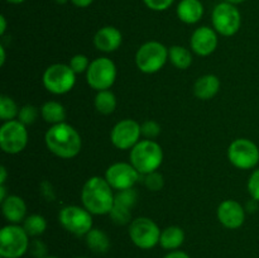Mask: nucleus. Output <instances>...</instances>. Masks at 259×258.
Masks as SVG:
<instances>
[{"label":"nucleus","mask_w":259,"mask_h":258,"mask_svg":"<svg viewBox=\"0 0 259 258\" xmlns=\"http://www.w3.org/2000/svg\"><path fill=\"white\" fill-rule=\"evenodd\" d=\"M81 201L82 206L93 215H109L115 202L114 189L105 177L93 176L83 184Z\"/></svg>","instance_id":"f257e3e1"},{"label":"nucleus","mask_w":259,"mask_h":258,"mask_svg":"<svg viewBox=\"0 0 259 258\" xmlns=\"http://www.w3.org/2000/svg\"><path fill=\"white\" fill-rule=\"evenodd\" d=\"M48 151L63 159H70L81 152L82 139L80 133L66 121L51 126L45 136Z\"/></svg>","instance_id":"f03ea898"},{"label":"nucleus","mask_w":259,"mask_h":258,"mask_svg":"<svg viewBox=\"0 0 259 258\" xmlns=\"http://www.w3.org/2000/svg\"><path fill=\"white\" fill-rule=\"evenodd\" d=\"M131 163L141 175L157 171L163 162V149L152 139H142L131 149Z\"/></svg>","instance_id":"7ed1b4c3"},{"label":"nucleus","mask_w":259,"mask_h":258,"mask_svg":"<svg viewBox=\"0 0 259 258\" xmlns=\"http://www.w3.org/2000/svg\"><path fill=\"white\" fill-rule=\"evenodd\" d=\"M29 235L19 224H8L0 230V257L20 258L29 250Z\"/></svg>","instance_id":"20e7f679"},{"label":"nucleus","mask_w":259,"mask_h":258,"mask_svg":"<svg viewBox=\"0 0 259 258\" xmlns=\"http://www.w3.org/2000/svg\"><path fill=\"white\" fill-rule=\"evenodd\" d=\"M168 61V48L161 42L149 40L143 43L136 53V65L143 73H156Z\"/></svg>","instance_id":"39448f33"},{"label":"nucleus","mask_w":259,"mask_h":258,"mask_svg":"<svg viewBox=\"0 0 259 258\" xmlns=\"http://www.w3.org/2000/svg\"><path fill=\"white\" fill-rule=\"evenodd\" d=\"M42 80L46 90L55 95H63L70 93L75 86L76 73L70 65L53 63L46 68Z\"/></svg>","instance_id":"423d86ee"},{"label":"nucleus","mask_w":259,"mask_h":258,"mask_svg":"<svg viewBox=\"0 0 259 258\" xmlns=\"http://www.w3.org/2000/svg\"><path fill=\"white\" fill-rule=\"evenodd\" d=\"M116 66L108 57H98L91 61L86 71V81L91 89L96 91L109 90L116 80Z\"/></svg>","instance_id":"0eeeda50"},{"label":"nucleus","mask_w":259,"mask_h":258,"mask_svg":"<svg viewBox=\"0 0 259 258\" xmlns=\"http://www.w3.org/2000/svg\"><path fill=\"white\" fill-rule=\"evenodd\" d=\"M58 220L63 229L76 237H85L93 229V214L83 206L68 205L62 207Z\"/></svg>","instance_id":"6e6552de"},{"label":"nucleus","mask_w":259,"mask_h":258,"mask_svg":"<svg viewBox=\"0 0 259 258\" xmlns=\"http://www.w3.org/2000/svg\"><path fill=\"white\" fill-rule=\"evenodd\" d=\"M161 232L157 223L146 217L132 220L128 229L131 240L141 249H152L159 244Z\"/></svg>","instance_id":"1a4fd4ad"},{"label":"nucleus","mask_w":259,"mask_h":258,"mask_svg":"<svg viewBox=\"0 0 259 258\" xmlns=\"http://www.w3.org/2000/svg\"><path fill=\"white\" fill-rule=\"evenodd\" d=\"M211 22L217 33L224 37H232L240 29L242 15L234 4L223 2L219 3L212 10Z\"/></svg>","instance_id":"9d476101"},{"label":"nucleus","mask_w":259,"mask_h":258,"mask_svg":"<svg viewBox=\"0 0 259 258\" xmlns=\"http://www.w3.org/2000/svg\"><path fill=\"white\" fill-rule=\"evenodd\" d=\"M228 158L234 167L239 169H252L259 162V148L248 138H238L228 148Z\"/></svg>","instance_id":"9b49d317"},{"label":"nucleus","mask_w":259,"mask_h":258,"mask_svg":"<svg viewBox=\"0 0 259 258\" xmlns=\"http://www.w3.org/2000/svg\"><path fill=\"white\" fill-rule=\"evenodd\" d=\"M28 131L27 125L18 119L4 121L0 126V147L8 154H18L27 147Z\"/></svg>","instance_id":"f8f14e48"},{"label":"nucleus","mask_w":259,"mask_h":258,"mask_svg":"<svg viewBox=\"0 0 259 258\" xmlns=\"http://www.w3.org/2000/svg\"><path fill=\"white\" fill-rule=\"evenodd\" d=\"M142 176L143 175L139 174L131 162H116L109 166L105 172V180L116 191L132 189Z\"/></svg>","instance_id":"ddd939ff"},{"label":"nucleus","mask_w":259,"mask_h":258,"mask_svg":"<svg viewBox=\"0 0 259 258\" xmlns=\"http://www.w3.org/2000/svg\"><path fill=\"white\" fill-rule=\"evenodd\" d=\"M141 124L133 119H123L113 126L110 141L115 148L125 151L132 149L141 141Z\"/></svg>","instance_id":"4468645a"},{"label":"nucleus","mask_w":259,"mask_h":258,"mask_svg":"<svg viewBox=\"0 0 259 258\" xmlns=\"http://www.w3.org/2000/svg\"><path fill=\"white\" fill-rule=\"evenodd\" d=\"M218 220L228 229H238L245 222V207L235 200H224L218 206Z\"/></svg>","instance_id":"2eb2a0df"},{"label":"nucleus","mask_w":259,"mask_h":258,"mask_svg":"<svg viewBox=\"0 0 259 258\" xmlns=\"http://www.w3.org/2000/svg\"><path fill=\"white\" fill-rule=\"evenodd\" d=\"M190 47L197 56L206 57L215 52L218 47V33L214 28L204 25L195 29L190 38Z\"/></svg>","instance_id":"dca6fc26"},{"label":"nucleus","mask_w":259,"mask_h":258,"mask_svg":"<svg viewBox=\"0 0 259 258\" xmlns=\"http://www.w3.org/2000/svg\"><path fill=\"white\" fill-rule=\"evenodd\" d=\"M123 42V34L118 28L106 25L100 28L94 35V45L99 51L105 53L115 52Z\"/></svg>","instance_id":"f3484780"},{"label":"nucleus","mask_w":259,"mask_h":258,"mask_svg":"<svg viewBox=\"0 0 259 258\" xmlns=\"http://www.w3.org/2000/svg\"><path fill=\"white\" fill-rule=\"evenodd\" d=\"M2 211L9 224H20L27 218V205L18 195H9L2 201Z\"/></svg>","instance_id":"a211bd4d"},{"label":"nucleus","mask_w":259,"mask_h":258,"mask_svg":"<svg viewBox=\"0 0 259 258\" xmlns=\"http://www.w3.org/2000/svg\"><path fill=\"white\" fill-rule=\"evenodd\" d=\"M177 17L185 24H195L204 15V5L200 0H181L177 5Z\"/></svg>","instance_id":"6ab92c4d"},{"label":"nucleus","mask_w":259,"mask_h":258,"mask_svg":"<svg viewBox=\"0 0 259 258\" xmlns=\"http://www.w3.org/2000/svg\"><path fill=\"white\" fill-rule=\"evenodd\" d=\"M220 80L218 76L207 73L200 76L194 83V94L200 100H210L214 98L220 90Z\"/></svg>","instance_id":"aec40b11"},{"label":"nucleus","mask_w":259,"mask_h":258,"mask_svg":"<svg viewBox=\"0 0 259 258\" xmlns=\"http://www.w3.org/2000/svg\"><path fill=\"white\" fill-rule=\"evenodd\" d=\"M185 242V232L181 227L171 225L161 232L159 245L166 250H177Z\"/></svg>","instance_id":"412c9836"},{"label":"nucleus","mask_w":259,"mask_h":258,"mask_svg":"<svg viewBox=\"0 0 259 258\" xmlns=\"http://www.w3.org/2000/svg\"><path fill=\"white\" fill-rule=\"evenodd\" d=\"M85 240L89 249L93 250L94 253H98V254H104L110 249V238L104 230L98 229V228H93L85 235Z\"/></svg>","instance_id":"4be33fe9"},{"label":"nucleus","mask_w":259,"mask_h":258,"mask_svg":"<svg viewBox=\"0 0 259 258\" xmlns=\"http://www.w3.org/2000/svg\"><path fill=\"white\" fill-rule=\"evenodd\" d=\"M40 116L48 124H60L66 120V109L61 103L55 100L46 101L40 108Z\"/></svg>","instance_id":"5701e85b"},{"label":"nucleus","mask_w":259,"mask_h":258,"mask_svg":"<svg viewBox=\"0 0 259 258\" xmlns=\"http://www.w3.org/2000/svg\"><path fill=\"white\" fill-rule=\"evenodd\" d=\"M168 60L179 70H187L192 65V53L189 48L175 45L168 48Z\"/></svg>","instance_id":"b1692460"},{"label":"nucleus","mask_w":259,"mask_h":258,"mask_svg":"<svg viewBox=\"0 0 259 258\" xmlns=\"http://www.w3.org/2000/svg\"><path fill=\"white\" fill-rule=\"evenodd\" d=\"M95 109L103 115H109L116 109V96L113 91L103 90L98 91L95 96Z\"/></svg>","instance_id":"393cba45"},{"label":"nucleus","mask_w":259,"mask_h":258,"mask_svg":"<svg viewBox=\"0 0 259 258\" xmlns=\"http://www.w3.org/2000/svg\"><path fill=\"white\" fill-rule=\"evenodd\" d=\"M22 227L29 237H39L47 229V220L39 214H30L25 218Z\"/></svg>","instance_id":"a878e982"},{"label":"nucleus","mask_w":259,"mask_h":258,"mask_svg":"<svg viewBox=\"0 0 259 258\" xmlns=\"http://www.w3.org/2000/svg\"><path fill=\"white\" fill-rule=\"evenodd\" d=\"M18 114H19V108H18L17 103L10 96H0V119L3 120V123L14 120L15 118H18Z\"/></svg>","instance_id":"bb28decb"},{"label":"nucleus","mask_w":259,"mask_h":258,"mask_svg":"<svg viewBox=\"0 0 259 258\" xmlns=\"http://www.w3.org/2000/svg\"><path fill=\"white\" fill-rule=\"evenodd\" d=\"M137 201H138V192H137V190L134 187H132V189L116 191L115 202L114 204L132 210L136 206Z\"/></svg>","instance_id":"cd10ccee"},{"label":"nucleus","mask_w":259,"mask_h":258,"mask_svg":"<svg viewBox=\"0 0 259 258\" xmlns=\"http://www.w3.org/2000/svg\"><path fill=\"white\" fill-rule=\"evenodd\" d=\"M39 114L40 110H38V108H35L34 105H30V104H27V105H23L19 109V114H18L17 119L24 125H30V124L35 123Z\"/></svg>","instance_id":"c85d7f7f"},{"label":"nucleus","mask_w":259,"mask_h":258,"mask_svg":"<svg viewBox=\"0 0 259 258\" xmlns=\"http://www.w3.org/2000/svg\"><path fill=\"white\" fill-rule=\"evenodd\" d=\"M109 217H110L111 220H113V222L115 223V224H118V225L131 224V222H132V210L114 204V206H113V209H111Z\"/></svg>","instance_id":"c756f323"},{"label":"nucleus","mask_w":259,"mask_h":258,"mask_svg":"<svg viewBox=\"0 0 259 258\" xmlns=\"http://www.w3.org/2000/svg\"><path fill=\"white\" fill-rule=\"evenodd\" d=\"M143 182L149 191H159L164 185V179L158 171L143 175Z\"/></svg>","instance_id":"7c9ffc66"},{"label":"nucleus","mask_w":259,"mask_h":258,"mask_svg":"<svg viewBox=\"0 0 259 258\" xmlns=\"http://www.w3.org/2000/svg\"><path fill=\"white\" fill-rule=\"evenodd\" d=\"M141 131H142V136L144 137L146 139H152L153 141L154 138L161 134V125L157 123L156 120H146L144 123L141 124Z\"/></svg>","instance_id":"2f4dec72"},{"label":"nucleus","mask_w":259,"mask_h":258,"mask_svg":"<svg viewBox=\"0 0 259 258\" xmlns=\"http://www.w3.org/2000/svg\"><path fill=\"white\" fill-rule=\"evenodd\" d=\"M90 61H89L88 56L85 55H81V53H78V55H75L71 57L70 60V67L72 68L73 72L77 75V73H83L88 71L89 66H90Z\"/></svg>","instance_id":"473e14b6"},{"label":"nucleus","mask_w":259,"mask_h":258,"mask_svg":"<svg viewBox=\"0 0 259 258\" xmlns=\"http://www.w3.org/2000/svg\"><path fill=\"white\" fill-rule=\"evenodd\" d=\"M28 252H29L34 258L48 257L47 245H46V243L40 239H33L32 242H30L29 250H28Z\"/></svg>","instance_id":"72a5a7b5"},{"label":"nucleus","mask_w":259,"mask_h":258,"mask_svg":"<svg viewBox=\"0 0 259 258\" xmlns=\"http://www.w3.org/2000/svg\"><path fill=\"white\" fill-rule=\"evenodd\" d=\"M248 192H249L250 197L255 201L259 202V168L254 169L252 172V175L249 176V180H248L247 184Z\"/></svg>","instance_id":"f704fd0d"},{"label":"nucleus","mask_w":259,"mask_h":258,"mask_svg":"<svg viewBox=\"0 0 259 258\" xmlns=\"http://www.w3.org/2000/svg\"><path fill=\"white\" fill-rule=\"evenodd\" d=\"M143 3L151 10H154V12H163V10H167L174 4L175 0H143Z\"/></svg>","instance_id":"c9c22d12"},{"label":"nucleus","mask_w":259,"mask_h":258,"mask_svg":"<svg viewBox=\"0 0 259 258\" xmlns=\"http://www.w3.org/2000/svg\"><path fill=\"white\" fill-rule=\"evenodd\" d=\"M46 184H47V189H46V185L43 184L40 185V194H42V196L45 197L46 200H48V201H53L56 197V194H55V190H53L52 185L50 184L48 181H46Z\"/></svg>","instance_id":"e433bc0d"},{"label":"nucleus","mask_w":259,"mask_h":258,"mask_svg":"<svg viewBox=\"0 0 259 258\" xmlns=\"http://www.w3.org/2000/svg\"><path fill=\"white\" fill-rule=\"evenodd\" d=\"M163 258H191L186 252H182V250H171L169 253H167Z\"/></svg>","instance_id":"4c0bfd02"},{"label":"nucleus","mask_w":259,"mask_h":258,"mask_svg":"<svg viewBox=\"0 0 259 258\" xmlns=\"http://www.w3.org/2000/svg\"><path fill=\"white\" fill-rule=\"evenodd\" d=\"M93 2L94 0H71V3H72V4L77 8L90 7V5L93 4Z\"/></svg>","instance_id":"58836bf2"},{"label":"nucleus","mask_w":259,"mask_h":258,"mask_svg":"<svg viewBox=\"0 0 259 258\" xmlns=\"http://www.w3.org/2000/svg\"><path fill=\"white\" fill-rule=\"evenodd\" d=\"M258 209V201H255V200H250V201H248L247 206H245V211H249V212H253L255 211V210Z\"/></svg>","instance_id":"ea45409f"},{"label":"nucleus","mask_w":259,"mask_h":258,"mask_svg":"<svg viewBox=\"0 0 259 258\" xmlns=\"http://www.w3.org/2000/svg\"><path fill=\"white\" fill-rule=\"evenodd\" d=\"M5 30H7V19L4 15H0V35H4Z\"/></svg>","instance_id":"a19ab883"},{"label":"nucleus","mask_w":259,"mask_h":258,"mask_svg":"<svg viewBox=\"0 0 259 258\" xmlns=\"http://www.w3.org/2000/svg\"><path fill=\"white\" fill-rule=\"evenodd\" d=\"M7 168L4 166L0 167V185H5V181H7Z\"/></svg>","instance_id":"79ce46f5"},{"label":"nucleus","mask_w":259,"mask_h":258,"mask_svg":"<svg viewBox=\"0 0 259 258\" xmlns=\"http://www.w3.org/2000/svg\"><path fill=\"white\" fill-rule=\"evenodd\" d=\"M9 195H7V187L5 185H0V201H4Z\"/></svg>","instance_id":"37998d69"},{"label":"nucleus","mask_w":259,"mask_h":258,"mask_svg":"<svg viewBox=\"0 0 259 258\" xmlns=\"http://www.w3.org/2000/svg\"><path fill=\"white\" fill-rule=\"evenodd\" d=\"M5 60H7V55H5V48L0 47V66H4L5 65Z\"/></svg>","instance_id":"c03bdc74"},{"label":"nucleus","mask_w":259,"mask_h":258,"mask_svg":"<svg viewBox=\"0 0 259 258\" xmlns=\"http://www.w3.org/2000/svg\"><path fill=\"white\" fill-rule=\"evenodd\" d=\"M5 2L10 3V4H22V3H24L25 0H5Z\"/></svg>","instance_id":"a18cd8bd"},{"label":"nucleus","mask_w":259,"mask_h":258,"mask_svg":"<svg viewBox=\"0 0 259 258\" xmlns=\"http://www.w3.org/2000/svg\"><path fill=\"white\" fill-rule=\"evenodd\" d=\"M224 2H228V3H232V4L237 5V4H240V3H244L245 0H224Z\"/></svg>","instance_id":"49530a36"},{"label":"nucleus","mask_w":259,"mask_h":258,"mask_svg":"<svg viewBox=\"0 0 259 258\" xmlns=\"http://www.w3.org/2000/svg\"><path fill=\"white\" fill-rule=\"evenodd\" d=\"M56 3H57V4H66V3L68 2V0H55Z\"/></svg>","instance_id":"de8ad7c7"},{"label":"nucleus","mask_w":259,"mask_h":258,"mask_svg":"<svg viewBox=\"0 0 259 258\" xmlns=\"http://www.w3.org/2000/svg\"><path fill=\"white\" fill-rule=\"evenodd\" d=\"M46 258H58V257H56V255H48V257H46Z\"/></svg>","instance_id":"09e8293b"},{"label":"nucleus","mask_w":259,"mask_h":258,"mask_svg":"<svg viewBox=\"0 0 259 258\" xmlns=\"http://www.w3.org/2000/svg\"><path fill=\"white\" fill-rule=\"evenodd\" d=\"M76 258H89V257H82V255H80V257H76Z\"/></svg>","instance_id":"8fccbe9b"}]
</instances>
